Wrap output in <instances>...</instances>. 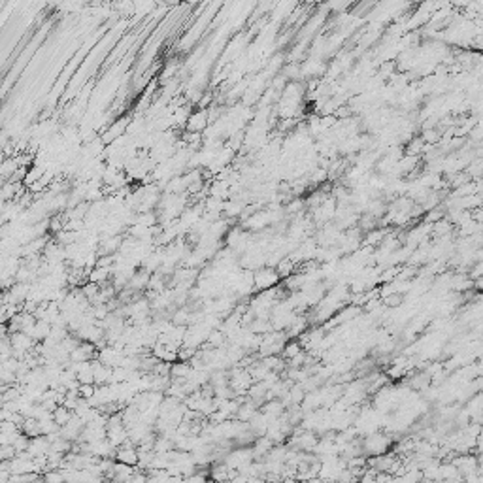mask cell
<instances>
[{"label":"cell","instance_id":"obj_1","mask_svg":"<svg viewBox=\"0 0 483 483\" xmlns=\"http://www.w3.org/2000/svg\"><path fill=\"white\" fill-rule=\"evenodd\" d=\"M389 438L383 436V434L372 433L368 434L366 438L361 442V447L366 451L368 455H383L387 449H389Z\"/></svg>","mask_w":483,"mask_h":483},{"label":"cell","instance_id":"obj_2","mask_svg":"<svg viewBox=\"0 0 483 483\" xmlns=\"http://www.w3.org/2000/svg\"><path fill=\"white\" fill-rule=\"evenodd\" d=\"M116 462L127 464V466H136L138 464V449L132 442H125L121 447H117L116 451Z\"/></svg>","mask_w":483,"mask_h":483},{"label":"cell","instance_id":"obj_3","mask_svg":"<svg viewBox=\"0 0 483 483\" xmlns=\"http://www.w3.org/2000/svg\"><path fill=\"white\" fill-rule=\"evenodd\" d=\"M278 280H280V276L276 274V270H270V268L259 270V272H255V276H253V287L257 289V291H266V289H270L272 285H276Z\"/></svg>","mask_w":483,"mask_h":483},{"label":"cell","instance_id":"obj_4","mask_svg":"<svg viewBox=\"0 0 483 483\" xmlns=\"http://www.w3.org/2000/svg\"><path fill=\"white\" fill-rule=\"evenodd\" d=\"M208 125H209L208 112H206V110H198V112H195V114L189 116L185 129H187V132H196V134H200L204 129H208Z\"/></svg>","mask_w":483,"mask_h":483},{"label":"cell","instance_id":"obj_5","mask_svg":"<svg viewBox=\"0 0 483 483\" xmlns=\"http://www.w3.org/2000/svg\"><path fill=\"white\" fill-rule=\"evenodd\" d=\"M72 411L68 410V408H65V406H57L55 410H53V413H51V417H53V421H55V425L57 426H65L70 419H72Z\"/></svg>","mask_w":483,"mask_h":483},{"label":"cell","instance_id":"obj_6","mask_svg":"<svg viewBox=\"0 0 483 483\" xmlns=\"http://www.w3.org/2000/svg\"><path fill=\"white\" fill-rule=\"evenodd\" d=\"M298 353H302V344L298 342V340H291V342H285V346H283V359H293V357H296Z\"/></svg>","mask_w":483,"mask_h":483},{"label":"cell","instance_id":"obj_7","mask_svg":"<svg viewBox=\"0 0 483 483\" xmlns=\"http://www.w3.org/2000/svg\"><path fill=\"white\" fill-rule=\"evenodd\" d=\"M206 342H208V344H209L211 347H216V349L223 347V344H225V334H223V331H211V332L208 334Z\"/></svg>","mask_w":483,"mask_h":483},{"label":"cell","instance_id":"obj_8","mask_svg":"<svg viewBox=\"0 0 483 483\" xmlns=\"http://www.w3.org/2000/svg\"><path fill=\"white\" fill-rule=\"evenodd\" d=\"M291 272H293V260L291 259L280 260V264H278V268H276V274L280 276V278H285V276H289Z\"/></svg>","mask_w":483,"mask_h":483},{"label":"cell","instance_id":"obj_9","mask_svg":"<svg viewBox=\"0 0 483 483\" xmlns=\"http://www.w3.org/2000/svg\"><path fill=\"white\" fill-rule=\"evenodd\" d=\"M15 455L14 446H0V462H10Z\"/></svg>","mask_w":483,"mask_h":483},{"label":"cell","instance_id":"obj_10","mask_svg":"<svg viewBox=\"0 0 483 483\" xmlns=\"http://www.w3.org/2000/svg\"><path fill=\"white\" fill-rule=\"evenodd\" d=\"M94 391H96V385H80L78 393H80V397H81V398L89 400V398H93Z\"/></svg>","mask_w":483,"mask_h":483},{"label":"cell","instance_id":"obj_11","mask_svg":"<svg viewBox=\"0 0 483 483\" xmlns=\"http://www.w3.org/2000/svg\"><path fill=\"white\" fill-rule=\"evenodd\" d=\"M311 383H313V385H317V383H319L317 375H313V378H311ZM302 387H304V391H308V389L311 387V385H310V383H306V385H302Z\"/></svg>","mask_w":483,"mask_h":483}]
</instances>
